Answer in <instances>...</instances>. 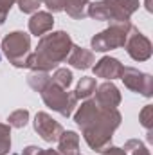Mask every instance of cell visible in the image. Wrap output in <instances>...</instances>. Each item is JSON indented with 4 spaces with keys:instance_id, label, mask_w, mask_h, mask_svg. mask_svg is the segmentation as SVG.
I'll return each mask as SVG.
<instances>
[{
    "instance_id": "cell-24",
    "label": "cell",
    "mask_w": 153,
    "mask_h": 155,
    "mask_svg": "<svg viewBox=\"0 0 153 155\" xmlns=\"http://www.w3.org/2000/svg\"><path fill=\"white\" fill-rule=\"evenodd\" d=\"M22 155H60V153H58L56 150H52V148H49V150H43V148H40V146L29 144V146H25V148H24Z\"/></svg>"
},
{
    "instance_id": "cell-15",
    "label": "cell",
    "mask_w": 153,
    "mask_h": 155,
    "mask_svg": "<svg viewBox=\"0 0 153 155\" xmlns=\"http://www.w3.org/2000/svg\"><path fill=\"white\" fill-rule=\"evenodd\" d=\"M86 16L97 22H110V9L103 0H96L86 5Z\"/></svg>"
},
{
    "instance_id": "cell-14",
    "label": "cell",
    "mask_w": 153,
    "mask_h": 155,
    "mask_svg": "<svg viewBox=\"0 0 153 155\" xmlns=\"http://www.w3.org/2000/svg\"><path fill=\"white\" fill-rule=\"evenodd\" d=\"M56 152L60 155H79V135L74 130H63V134L58 139Z\"/></svg>"
},
{
    "instance_id": "cell-23",
    "label": "cell",
    "mask_w": 153,
    "mask_h": 155,
    "mask_svg": "<svg viewBox=\"0 0 153 155\" xmlns=\"http://www.w3.org/2000/svg\"><path fill=\"white\" fill-rule=\"evenodd\" d=\"M18 9L24 15H34L41 7V0H18Z\"/></svg>"
},
{
    "instance_id": "cell-21",
    "label": "cell",
    "mask_w": 153,
    "mask_h": 155,
    "mask_svg": "<svg viewBox=\"0 0 153 155\" xmlns=\"http://www.w3.org/2000/svg\"><path fill=\"white\" fill-rule=\"evenodd\" d=\"M122 150H124L126 155H151L150 150H148V146H146L142 141H139V139H130V141H126L124 146H122Z\"/></svg>"
},
{
    "instance_id": "cell-8",
    "label": "cell",
    "mask_w": 153,
    "mask_h": 155,
    "mask_svg": "<svg viewBox=\"0 0 153 155\" xmlns=\"http://www.w3.org/2000/svg\"><path fill=\"white\" fill-rule=\"evenodd\" d=\"M33 126H34V132L38 134L40 137L45 141V143H58L60 135L63 134V126L52 119L50 114L47 112H38L34 116V121H33Z\"/></svg>"
},
{
    "instance_id": "cell-11",
    "label": "cell",
    "mask_w": 153,
    "mask_h": 155,
    "mask_svg": "<svg viewBox=\"0 0 153 155\" xmlns=\"http://www.w3.org/2000/svg\"><path fill=\"white\" fill-rule=\"evenodd\" d=\"M110 9V22H130L132 15L139 9V0H103Z\"/></svg>"
},
{
    "instance_id": "cell-22",
    "label": "cell",
    "mask_w": 153,
    "mask_h": 155,
    "mask_svg": "<svg viewBox=\"0 0 153 155\" xmlns=\"http://www.w3.org/2000/svg\"><path fill=\"white\" fill-rule=\"evenodd\" d=\"M139 121L142 128H146V132H153V105H146L139 112Z\"/></svg>"
},
{
    "instance_id": "cell-4",
    "label": "cell",
    "mask_w": 153,
    "mask_h": 155,
    "mask_svg": "<svg viewBox=\"0 0 153 155\" xmlns=\"http://www.w3.org/2000/svg\"><path fill=\"white\" fill-rule=\"evenodd\" d=\"M110 25L90 38V49L96 52H108L124 47L128 35L133 27L132 22H108Z\"/></svg>"
},
{
    "instance_id": "cell-19",
    "label": "cell",
    "mask_w": 153,
    "mask_h": 155,
    "mask_svg": "<svg viewBox=\"0 0 153 155\" xmlns=\"http://www.w3.org/2000/svg\"><path fill=\"white\" fill-rule=\"evenodd\" d=\"M50 81H52L54 85H58V87H61V88H67V90H69V87H70V85H72V81H74L72 71L63 69V67H58V69H54V74L50 76Z\"/></svg>"
},
{
    "instance_id": "cell-7",
    "label": "cell",
    "mask_w": 153,
    "mask_h": 155,
    "mask_svg": "<svg viewBox=\"0 0 153 155\" xmlns=\"http://www.w3.org/2000/svg\"><path fill=\"white\" fill-rule=\"evenodd\" d=\"M124 49L128 52V56L133 60V61H148L153 54V45L150 38L146 35H142L135 25L132 27L130 35H128V40L124 43Z\"/></svg>"
},
{
    "instance_id": "cell-5",
    "label": "cell",
    "mask_w": 153,
    "mask_h": 155,
    "mask_svg": "<svg viewBox=\"0 0 153 155\" xmlns=\"http://www.w3.org/2000/svg\"><path fill=\"white\" fill-rule=\"evenodd\" d=\"M45 107H49L50 110L58 112L60 116L63 117H70L74 108L77 107V99L74 92H69L67 88H61L58 85H54L52 81L40 92Z\"/></svg>"
},
{
    "instance_id": "cell-27",
    "label": "cell",
    "mask_w": 153,
    "mask_h": 155,
    "mask_svg": "<svg viewBox=\"0 0 153 155\" xmlns=\"http://www.w3.org/2000/svg\"><path fill=\"white\" fill-rule=\"evenodd\" d=\"M101 155H126V153H124V150L119 148V146H108L106 150L101 152Z\"/></svg>"
},
{
    "instance_id": "cell-3",
    "label": "cell",
    "mask_w": 153,
    "mask_h": 155,
    "mask_svg": "<svg viewBox=\"0 0 153 155\" xmlns=\"http://www.w3.org/2000/svg\"><path fill=\"white\" fill-rule=\"evenodd\" d=\"M2 54L16 69H27V60L31 54V35L24 31L7 33L0 43Z\"/></svg>"
},
{
    "instance_id": "cell-1",
    "label": "cell",
    "mask_w": 153,
    "mask_h": 155,
    "mask_svg": "<svg viewBox=\"0 0 153 155\" xmlns=\"http://www.w3.org/2000/svg\"><path fill=\"white\" fill-rule=\"evenodd\" d=\"M72 47L74 41L67 31H50L49 35L40 36L36 51L29 54L27 69L50 72L67 60Z\"/></svg>"
},
{
    "instance_id": "cell-16",
    "label": "cell",
    "mask_w": 153,
    "mask_h": 155,
    "mask_svg": "<svg viewBox=\"0 0 153 155\" xmlns=\"http://www.w3.org/2000/svg\"><path fill=\"white\" fill-rule=\"evenodd\" d=\"M90 0H65V9L67 15L72 20H85L86 18V5Z\"/></svg>"
},
{
    "instance_id": "cell-10",
    "label": "cell",
    "mask_w": 153,
    "mask_h": 155,
    "mask_svg": "<svg viewBox=\"0 0 153 155\" xmlns=\"http://www.w3.org/2000/svg\"><path fill=\"white\" fill-rule=\"evenodd\" d=\"M122 69H124V65H122L117 58H114V56H103L101 60H97V61L92 65L94 76L103 78V79H106V81L121 79Z\"/></svg>"
},
{
    "instance_id": "cell-30",
    "label": "cell",
    "mask_w": 153,
    "mask_h": 155,
    "mask_svg": "<svg viewBox=\"0 0 153 155\" xmlns=\"http://www.w3.org/2000/svg\"><path fill=\"white\" fill-rule=\"evenodd\" d=\"M79 155H81V153H79Z\"/></svg>"
},
{
    "instance_id": "cell-6",
    "label": "cell",
    "mask_w": 153,
    "mask_h": 155,
    "mask_svg": "<svg viewBox=\"0 0 153 155\" xmlns=\"http://www.w3.org/2000/svg\"><path fill=\"white\" fill-rule=\"evenodd\" d=\"M121 79L124 83V87L135 94H141L144 97H151L153 96V76L148 72H142L135 67H124Z\"/></svg>"
},
{
    "instance_id": "cell-20",
    "label": "cell",
    "mask_w": 153,
    "mask_h": 155,
    "mask_svg": "<svg viewBox=\"0 0 153 155\" xmlns=\"http://www.w3.org/2000/svg\"><path fill=\"white\" fill-rule=\"evenodd\" d=\"M29 123V110L27 108H18L7 116V124L11 128H24Z\"/></svg>"
},
{
    "instance_id": "cell-26",
    "label": "cell",
    "mask_w": 153,
    "mask_h": 155,
    "mask_svg": "<svg viewBox=\"0 0 153 155\" xmlns=\"http://www.w3.org/2000/svg\"><path fill=\"white\" fill-rule=\"evenodd\" d=\"M13 5H15V0H0V25L5 24L7 15H9Z\"/></svg>"
},
{
    "instance_id": "cell-18",
    "label": "cell",
    "mask_w": 153,
    "mask_h": 155,
    "mask_svg": "<svg viewBox=\"0 0 153 155\" xmlns=\"http://www.w3.org/2000/svg\"><path fill=\"white\" fill-rule=\"evenodd\" d=\"M50 83V74L49 72H41V71H31V74L27 76V85L34 90V92H41L47 85Z\"/></svg>"
},
{
    "instance_id": "cell-12",
    "label": "cell",
    "mask_w": 153,
    "mask_h": 155,
    "mask_svg": "<svg viewBox=\"0 0 153 155\" xmlns=\"http://www.w3.org/2000/svg\"><path fill=\"white\" fill-rule=\"evenodd\" d=\"M65 61L70 67L77 69V71H88L96 63V56H94V51L85 49V47H79V45H74Z\"/></svg>"
},
{
    "instance_id": "cell-28",
    "label": "cell",
    "mask_w": 153,
    "mask_h": 155,
    "mask_svg": "<svg viewBox=\"0 0 153 155\" xmlns=\"http://www.w3.org/2000/svg\"><path fill=\"white\" fill-rule=\"evenodd\" d=\"M151 2H153V0H144V7H146V11H148V13H151V11H153Z\"/></svg>"
},
{
    "instance_id": "cell-13",
    "label": "cell",
    "mask_w": 153,
    "mask_h": 155,
    "mask_svg": "<svg viewBox=\"0 0 153 155\" xmlns=\"http://www.w3.org/2000/svg\"><path fill=\"white\" fill-rule=\"evenodd\" d=\"M54 27V16L49 11H36L29 18V33L34 36H43Z\"/></svg>"
},
{
    "instance_id": "cell-25",
    "label": "cell",
    "mask_w": 153,
    "mask_h": 155,
    "mask_svg": "<svg viewBox=\"0 0 153 155\" xmlns=\"http://www.w3.org/2000/svg\"><path fill=\"white\" fill-rule=\"evenodd\" d=\"M41 4L49 9V13H61L65 9V0H41Z\"/></svg>"
},
{
    "instance_id": "cell-2",
    "label": "cell",
    "mask_w": 153,
    "mask_h": 155,
    "mask_svg": "<svg viewBox=\"0 0 153 155\" xmlns=\"http://www.w3.org/2000/svg\"><path fill=\"white\" fill-rule=\"evenodd\" d=\"M122 116L117 108H99L94 119L81 128L83 139L88 144L90 150L101 153L108 146H112V137L114 132L121 126Z\"/></svg>"
},
{
    "instance_id": "cell-29",
    "label": "cell",
    "mask_w": 153,
    "mask_h": 155,
    "mask_svg": "<svg viewBox=\"0 0 153 155\" xmlns=\"http://www.w3.org/2000/svg\"><path fill=\"white\" fill-rule=\"evenodd\" d=\"M16 2H18V0H15V4H16Z\"/></svg>"
},
{
    "instance_id": "cell-9",
    "label": "cell",
    "mask_w": 153,
    "mask_h": 155,
    "mask_svg": "<svg viewBox=\"0 0 153 155\" xmlns=\"http://www.w3.org/2000/svg\"><path fill=\"white\" fill-rule=\"evenodd\" d=\"M94 94H96L94 103L99 108H117L121 105V101H122L119 88L115 87L112 81H105V83L97 85Z\"/></svg>"
},
{
    "instance_id": "cell-17",
    "label": "cell",
    "mask_w": 153,
    "mask_h": 155,
    "mask_svg": "<svg viewBox=\"0 0 153 155\" xmlns=\"http://www.w3.org/2000/svg\"><path fill=\"white\" fill-rule=\"evenodd\" d=\"M97 88V81L96 78H90V76H83L79 81H77V87L74 90L77 99H90V96L96 92Z\"/></svg>"
}]
</instances>
